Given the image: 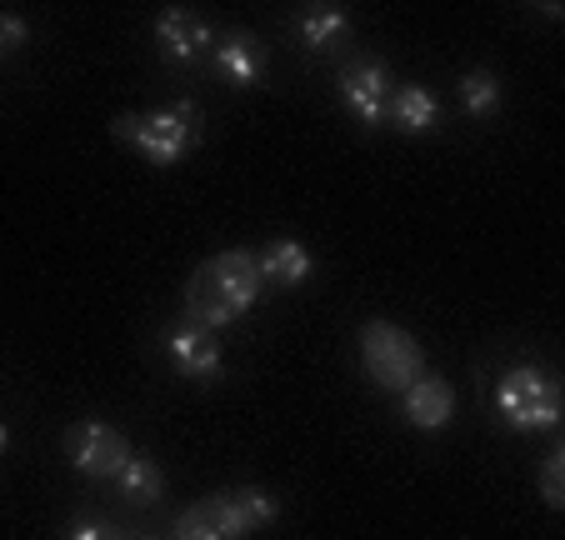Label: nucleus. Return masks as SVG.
Instances as JSON below:
<instances>
[{
	"mask_svg": "<svg viewBox=\"0 0 565 540\" xmlns=\"http://www.w3.org/2000/svg\"><path fill=\"white\" fill-rule=\"evenodd\" d=\"M65 540H126L110 520H100V516H81L71 530H65Z\"/></svg>",
	"mask_w": 565,
	"mask_h": 540,
	"instance_id": "6ab92c4d",
	"label": "nucleus"
},
{
	"mask_svg": "<svg viewBox=\"0 0 565 540\" xmlns=\"http://www.w3.org/2000/svg\"><path fill=\"white\" fill-rule=\"evenodd\" d=\"M6 445H11V431H6V421H0V451H6Z\"/></svg>",
	"mask_w": 565,
	"mask_h": 540,
	"instance_id": "412c9836",
	"label": "nucleus"
},
{
	"mask_svg": "<svg viewBox=\"0 0 565 540\" xmlns=\"http://www.w3.org/2000/svg\"><path fill=\"white\" fill-rule=\"evenodd\" d=\"M171 540H246V530H241V520H235L231 500L221 490V496H205L191 510H181Z\"/></svg>",
	"mask_w": 565,
	"mask_h": 540,
	"instance_id": "9d476101",
	"label": "nucleus"
},
{
	"mask_svg": "<svg viewBox=\"0 0 565 540\" xmlns=\"http://www.w3.org/2000/svg\"><path fill=\"white\" fill-rule=\"evenodd\" d=\"M140 540H150V536H140Z\"/></svg>",
	"mask_w": 565,
	"mask_h": 540,
	"instance_id": "4be33fe9",
	"label": "nucleus"
},
{
	"mask_svg": "<svg viewBox=\"0 0 565 540\" xmlns=\"http://www.w3.org/2000/svg\"><path fill=\"white\" fill-rule=\"evenodd\" d=\"M296 35H300V45H306V51L331 55L335 45L351 35V15H345L341 6H310V11H300Z\"/></svg>",
	"mask_w": 565,
	"mask_h": 540,
	"instance_id": "ddd939ff",
	"label": "nucleus"
},
{
	"mask_svg": "<svg viewBox=\"0 0 565 540\" xmlns=\"http://www.w3.org/2000/svg\"><path fill=\"white\" fill-rule=\"evenodd\" d=\"M166 356H171V366L185 375V381H201V385H211L225 366L221 340L201 326H185V320L166 330Z\"/></svg>",
	"mask_w": 565,
	"mask_h": 540,
	"instance_id": "6e6552de",
	"label": "nucleus"
},
{
	"mask_svg": "<svg viewBox=\"0 0 565 540\" xmlns=\"http://www.w3.org/2000/svg\"><path fill=\"white\" fill-rule=\"evenodd\" d=\"M116 490H120V500H130V506H150V500H160L166 480H160V466L150 456H130L126 466L116 470Z\"/></svg>",
	"mask_w": 565,
	"mask_h": 540,
	"instance_id": "2eb2a0df",
	"label": "nucleus"
},
{
	"mask_svg": "<svg viewBox=\"0 0 565 540\" xmlns=\"http://www.w3.org/2000/svg\"><path fill=\"white\" fill-rule=\"evenodd\" d=\"M31 41V25L21 15H0V51H21Z\"/></svg>",
	"mask_w": 565,
	"mask_h": 540,
	"instance_id": "aec40b11",
	"label": "nucleus"
},
{
	"mask_svg": "<svg viewBox=\"0 0 565 540\" xmlns=\"http://www.w3.org/2000/svg\"><path fill=\"white\" fill-rule=\"evenodd\" d=\"M391 71L375 55H355V61L341 65V100L351 110V120H361L365 130H375L385 120V106H391Z\"/></svg>",
	"mask_w": 565,
	"mask_h": 540,
	"instance_id": "423d86ee",
	"label": "nucleus"
},
{
	"mask_svg": "<svg viewBox=\"0 0 565 540\" xmlns=\"http://www.w3.org/2000/svg\"><path fill=\"white\" fill-rule=\"evenodd\" d=\"M495 411L511 431H555L561 425V381L545 366H515L495 385Z\"/></svg>",
	"mask_w": 565,
	"mask_h": 540,
	"instance_id": "7ed1b4c3",
	"label": "nucleus"
},
{
	"mask_svg": "<svg viewBox=\"0 0 565 540\" xmlns=\"http://www.w3.org/2000/svg\"><path fill=\"white\" fill-rule=\"evenodd\" d=\"M541 496H545V506H551V510L565 506V445H555L551 456H545V466H541Z\"/></svg>",
	"mask_w": 565,
	"mask_h": 540,
	"instance_id": "a211bd4d",
	"label": "nucleus"
},
{
	"mask_svg": "<svg viewBox=\"0 0 565 540\" xmlns=\"http://www.w3.org/2000/svg\"><path fill=\"white\" fill-rule=\"evenodd\" d=\"M225 500H231V510H235V520H241V530H266L270 520L280 516V500L270 496L266 486H241V490H225Z\"/></svg>",
	"mask_w": 565,
	"mask_h": 540,
	"instance_id": "dca6fc26",
	"label": "nucleus"
},
{
	"mask_svg": "<svg viewBox=\"0 0 565 540\" xmlns=\"http://www.w3.org/2000/svg\"><path fill=\"white\" fill-rule=\"evenodd\" d=\"M65 456H71V466L81 470V476L90 480H116V470L126 466L136 451H130V441L116 431V425L106 421H81L65 431Z\"/></svg>",
	"mask_w": 565,
	"mask_h": 540,
	"instance_id": "39448f33",
	"label": "nucleus"
},
{
	"mask_svg": "<svg viewBox=\"0 0 565 540\" xmlns=\"http://www.w3.org/2000/svg\"><path fill=\"white\" fill-rule=\"evenodd\" d=\"M156 45H160V55H166L171 65H191L215 45V31H211V21H205L201 11L171 6V11L156 15Z\"/></svg>",
	"mask_w": 565,
	"mask_h": 540,
	"instance_id": "0eeeda50",
	"label": "nucleus"
},
{
	"mask_svg": "<svg viewBox=\"0 0 565 540\" xmlns=\"http://www.w3.org/2000/svg\"><path fill=\"white\" fill-rule=\"evenodd\" d=\"M110 136L126 150H136L150 166H175V160L191 156L195 136H201V120H195V106L181 100L171 110H130V116L110 120Z\"/></svg>",
	"mask_w": 565,
	"mask_h": 540,
	"instance_id": "f03ea898",
	"label": "nucleus"
},
{
	"mask_svg": "<svg viewBox=\"0 0 565 540\" xmlns=\"http://www.w3.org/2000/svg\"><path fill=\"white\" fill-rule=\"evenodd\" d=\"M211 71L221 75V81H231V85H241V91H250V85L266 81L270 51H266V45H260L250 31H231V35H221V41L211 45Z\"/></svg>",
	"mask_w": 565,
	"mask_h": 540,
	"instance_id": "1a4fd4ad",
	"label": "nucleus"
},
{
	"mask_svg": "<svg viewBox=\"0 0 565 540\" xmlns=\"http://www.w3.org/2000/svg\"><path fill=\"white\" fill-rule=\"evenodd\" d=\"M256 271L266 286H300L310 276V251L300 241H270L256 255Z\"/></svg>",
	"mask_w": 565,
	"mask_h": 540,
	"instance_id": "4468645a",
	"label": "nucleus"
},
{
	"mask_svg": "<svg viewBox=\"0 0 565 540\" xmlns=\"http://www.w3.org/2000/svg\"><path fill=\"white\" fill-rule=\"evenodd\" d=\"M260 271H256V251H221L205 265H195L181 296V320L201 330H225L246 316L260 300Z\"/></svg>",
	"mask_w": 565,
	"mask_h": 540,
	"instance_id": "f257e3e1",
	"label": "nucleus"
},
{
	"mask_svg": "<svg viewBox=\"0 0 565 540\" xmlns=\"http://www.w3.org/2000/svg\"><path fill=\"white\" fill-rule=\"evenodd\" d=\"M401 405H406V421L416 425V431H440V425H450V415H456V391H450L440 375H420V381H411L406 391H401Z\"/></svg>",
	"mask_w": 565,
	"mask_h": 540,
	"instance_id": "9b49d317",
	"label": "nucleus"
},
{
	"mask_svg": "<svg viewBox=\"0 0 565 540\" xmlns=\"http://www.w3.org/2000/svg\"><path fill=\"white\" fill-rule=\"evenodd\" d=\"M460 106L476 120L495 116V110H501V81H495L491 71H470L466 81H460Z\"/></svg>",
	"mask_w": 565,
	"mask_h": 540,
	"instance_id": "f3484780",
	"label": "nucleus"
},
{
	"mask_svg": "<svg viewBox=\"0 0 565 540\" xmlns=\"http://www.w3.org/2000/svg\"><path fill=\"white\" fill-rule=\"evenodd\" d=\"M361 366L365 375H371L381 391H406L411 381H420L426 375V356H420L416 336L411 330H401L395 320H365L361 330Z\"/></svg>",
	"mask_w": 565,
	"mask_h": 540,
	"instance_id": "20e7f679",
	"label": "nucleus"
},
{
	"mask_svg": "<svg viewBox=\"0 0 565 540\" xmlns=\"http://www.w3.org/2000/svg\"><path fill=\"white\" fill-rule=\"evenodd\" d=\"M385 120L401 126L406 136H426V130H436V120H440L436 91H426V85H395L391 106H385Z\"/></svg>",
	"mask_w": 565,
	"mask_h": 540,
	"instance_id": "f8f14e48",
	"label": "nucleus"
}]
</instances>
